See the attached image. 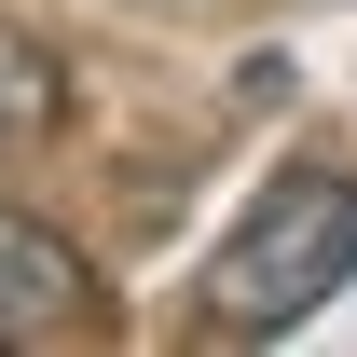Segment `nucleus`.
<instances>
[{"mask_svg":"<svg viewBox=\"0 0 357 357\" xmlns=\"http://www.w3.org/2000/svg\"><path fill=\"white\" fill-rule=\"evenodd\" d=\"M344 275H357V178L344 165H289V178H261V206L206 248L192 316H206L220 344H275V330H303Z\"/></svg>","mask_w":357,"mask_h":357,"instance_id":"obj_1","label":"nucleus"},{"mask_svg":"<svg viewBox=\"0 0 357 357\" xmlns=\"http://www.w3.org/2000/svg\"><path fill=\"white\" fill-rule=\"evenodd\" d=\"M0 344H110V289L55 220L0 206Z\"/></svg>","mask_w":357,"mask_h":357,"instance_id":"obj_2","label":"nucleus"},{"mask_svg":"<svg viewBox=\"0 0 357 357\" xmlns=\"http://www.w3.org/2000/svg\"><path fill=\"white\" fill-rule=\"evenodd\" d=\"M69 124V69H55L28 28H0V151H28V137Z\"/></svg>","mask_w":357,"mask_h":357,"instance_id":"obj_3","label":"nucleus"}]
</instances>
